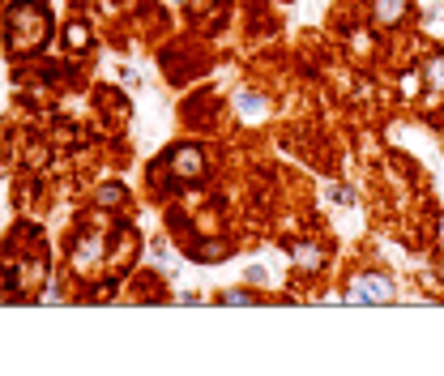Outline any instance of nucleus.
I'll return each mask as SVG.
<instances>
[{
	"instance_id": "f257e3e1",
	"label": "nucleus",
	"mask_w": 444,
	"mask_h": 376,
	"mask_svg": "<svg viewBox=\"0 0 444 376\" xmlns=\"http://www.w3.org/2000/svg\"><path fill=\"white\" fill-rule=\"evenodd\" d=\"M51 39V13L43 0H13L9 9V51L30 56Z\"/></svg>"
},
{
	"instance_id": "0eeeda50",
	"label": "nucleus",
	"mask_w": 444,
	"mask_h": 376,
	"mask_svg": "<svg viewBox=\"0 0 444 376\" xmlns=\"http://www.w3.org/2000/svg\"><path fill=\"white\" fill-rule=\"evenodd\" d=\"M98 257H103V244H98L94 235H90V240H81V244L73 248V265H77V270H86V265H94Z\"/></svg>"
},
{
	"instance_id": "7ed1b4c3",
	"label": "nucleus",
	"mask_w": 444,
	"mask_h": 376,
	"mask_svg": "<svg viewBox=\"0 0 444 376\" xmlns=\"http://www.w3.org/2000/svg\"><path fill=\"white\" fill-rule=\"evenodd\" d=\"M171 171H175L180 180H201V176H205V154H201L197 146L184 141V146L171 150Z\"/></svg>"
},
{
	"instance_id": "20e7f679",
	"label": "nucleus",
	"mask_w": 444,
	"mask_h": 376,
	"mask_svg": "<svg viewBox=\"0 0 444 376\" xmlns=\"http://www.w3.org/2000/svg\"><path fill=\"white\" fill-rule=\"evenodd\" d=\"M411 13V0H376V21L381 26H402Z\"/></svg>"
},
{
	"instance_id": "6e6552de",
	"label": "nucleus",
	"mask_w": 444,
	"mask_h": 376,
	"mask_svg": "<svg viewBox=\"0 0 444 376\" xmlns=\"http://www.w3.org/2000/svg\"><path fill=\"white\" fill-rule=\"evenodd\" d=\"M423 77H428V86H444V56H432V60H428Z\"/></svg>"
},
{
	"instance_id": "4468645a",
	"label": "nucleus",
	"mask_w": 444,
	"mask_h": 376,
	"mask_svg": "<svg viewBox=\"0 0 444 376\" xmlns=\"http://www.w3.org/2000/svg\"><path fill=\"white\" fill-rule=\"evenodd\" d=\"M171 4H184V0H171Z\"/></svg>"
},
{
	"instance_id": "423d86ee",
	"label": "nucleus",
	"mask_w": 444,
	"mask_h": 376,
	"mask_svg": "<svg viewBox=\"0 0 444 376\" xmlns=\"http://www.w3.org/2000/svg\"><path fill=\"white\" fill-rule=\"evenodd\" d=\"M235 107H239V120H248V124L265 116V98H261V94H252V90H244V94L235 98Z\"/></svg>"
},
{
	"instance_id": "9d476101",
	"label": "nucleus",
	"mask_w": 444,
	"mask_h": 376,
	"mask_svg": "<svg viewBox=\"0 0 444 376\" xmlns=\"http://www.w3.org/2000/svg\"><path fill=\"white\" fill-rule=\"evenodd\" d=\"M244 278H248L252 287H265V283H269V270H265V265H248V270H244Z\"/></svg>"
},
{
	"instance_id": "9b49d317",
	"label": "nucleus",
	"mask_w": 444,
	"mask_h": 376,
	"mask_svg": "<svg viewBox=\"0 0 444 376\" xmlns=\"http://www.w3.org/2000/svg\"><path fill=\"white\" fill-rule=\"evenodd\" d=\"M222 304H257L252 291H222Z\"/></svg>"
},
{
	"instance_id": "f8f14e48",
	"label": "nucleus",
	"mask_w": 444,
	"mask_h": 376,
	"mask_svg": "<svg viewBox=\"0 0 444 376\" xmlns=\"http://www.w3.org/2000/svg\"><path fill=\"white\" fill-rule=\"evenodd\" d=\"M111 201H124V188H115V184H107V188H103V205H111Z\"/></svg>"
},
{
	"instance_id": "1a4fd4ad",
	"label": "nucleus",
	"mask_w": 444,
	"mask_h": 376,
	"mask_svg": "<svg viewBox=\"0 0 444 376\" xmlns=\"http://www.w3.org/2000/svg\"><path fill=\"white\" fill-rule=\"evenodd\" d=\"M64 43L77 51V47H86V43H90V30H86V26H68V39H64Z\"/></svg>"
},
{
	"instance_id": "f03ea898",
	"label": "nucleus",
	"mask_w": 444,
	"mask_h": 376,
	"mask_svg": "<svg viewBox=\"0 0 444 376\" xmlns=\"http://www.w3.org/2000/svg\"><path fill=\"white\" fill-rule=\"evenodd\" d=\"M393 295H398V287H393V278H385V274H359V278H351V287H346V304H393Z\"/></svg>"
},
{
	"instance_id": "ddd939ff",
	"label": "nucleus",
	"mask_w": 444,
	"mask_h": 376,
	"mask_svg": "<svg viewBox=\"0 0 444 376\" xmlns=\"http://www.w3.org/2000/svg\"><path fill=\"white\" fill-rule=\"evenodd\" d=\"M428 21H432V26H444V9H436V13H428Z\"/></svg>"
},
{
	"instance_id": "39448f33",
	"label": "nucleus",
	"mask_w": 444,
	"mask_h": 376,
	"mask_svg": "<svg viewBox=\"0 0 444 376\" xmlns=\"http://www.w3.org/2000/svg\"><path fill=\"white\" fill-rule=\"evenodd\" d=\"M291 261H295L299 270H316V265H325V248H321V244H295V248H291Z\"/></svg>"
}]
</instances>
